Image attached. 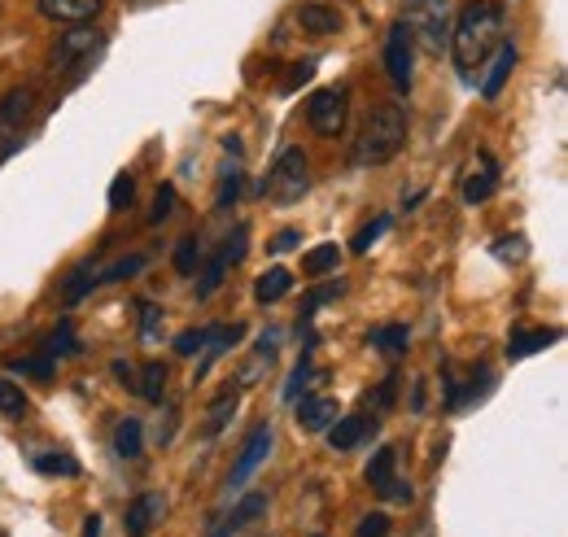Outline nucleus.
<instances>
[{
	"mask_svg": "<svg viewBox=\"0 0 568 537\" xmlns=\"http://www.w3.org/2000/svg\"><path fill=\"white\" fill-rule=\"evenodd\" d=\"M358 537H389V516H363L358 520Z\"/></svg>",
	"mask_w": 568,
	"mask_h": 537,
	"instance_id": "40",
	"label": "nucleus"
},
{
	"mask_svg": "<svg viewBox=\"0 0 568 537\" xmlns=\"http://www.w3.org/2000/svg\"><path fill=\"white\" fill-rule=\"evenodd\" d=\"M394 468H398V450H394V446H381V450L372 455V464H367V485H372L376 494H389Z\"/></svg>",
	"mask_w": 568,
	"mask_h": 537,
	"instance_id": "18",
	"label": "nucleus"
},
{
	"mask_svg": "<svg viewBox=\"0 0 568 537\" xmlns=\"http://www.w3.org/2000/svg\"><path fill=\"white\" fill-rule=\"evenodd\" d=\"M495 189H498V166L490 153H481V166H477V171L468 175V184H464V202L468 205L486 202V197H495Z\"/></svg>",
	"mask_w": 568,
	"mask_h": 537,
	"instance_id": "15",
	"label": "nucleus"
},
{
	"mask_svg": "<svg viewBox=\"0 0 568 537\" xmlns=\"http://www.w3.org/2000/svg\"><path fill=\"white\" fill-rule=\"evenodd\" d=\"M136 394L144 403H162V394H166V367L162 363H144L136 372Z\"/></svg>",
	"mask_w": 568,
	"mask_h": 537,
	"instance_id": "21",
	"label": "nucleus"
},
{
	"mask_svg": "<svg viewBox=\"0 0 568 537\" xmlns=\"http://www.w3.org/2000/svg\"><path fill=\"white\" fill-rule=\"evenodd\" d=\"M315 372H311V363L302 358L297 367H293V376H288V385H284V403H297L302 398V389H306V381H311Z\"/></svg>",
	"mask_w": 568,
	"mask_h": 537,
	"instance_id": "37",
	"label": "nucleus"
},
{
	"mask_svg": "<svg viewBox=\"0 0 568 537\" xmlns=\"http://www.w3.org/2000/svg\"><path fill=\"white\" fill-rule=\"evenodd\" d=\"M311 74H315V67H311V62H306V67H293V74H288V83H284V88L293 92V88H302V83H306Z\"/></svg>",
	"mask_w": 568,
	"mask_h": 537,
	"instance_id": "45",
	"label": "nucleus"
},
{
	"mask_svg": "<svg viewBox=\"0 0 568 537\" xmlns=\"http://www.w3.org/2000/svg\"><path fill=\"white\" fill-rule=\"evenodd\" d=\"M337 259H342L337 245H315V250L302 259V271H306V275H328V271L337 267Z\"/></svg>",
	"mask_w": 568,
	"mask_h": 537,
	"instance_id": "30",
	"label": "nucleus"
},
{
	"mask_svg": "<svg viewBox=\"0 0 568 537\" xmlns=\"http://www.w3.org/2000/svg\"><path fill=\"white\" fill-rule=\"evenodd\" d=\"M511 70H516V44H498L495 67H490V74L481 79V97H486V101H495L498 92H503V83H507Z\"/></svg>",
	"mask_w": 568,
	"mask_h": 537,
	"instance_id": "20",
	"label": "nucleus"
},
{
	"mask_svg": "<svg viewBox=\"0 0 568 537\" xmlns=\"http://www.w3.org/2000/svg\"><path fill=\"white\" fill-rule=\"evenodd\" d=\"M236 341H241V328H211V341L202 345V349H206V358H202V367H197V381L211 372L214 358H223V354H227Z\"/></svg>",
	"mask_w": 568,
	"mask_h": 537,
	"instance_id": "22",
	"label": "nucleus"
},
{
	"mask_svg": "<svg viewBox=\"0 0 568 537\" xmlns=\"http://www.w3.org/2000/svg\"><path fill=\"white\" fill-rule=\"evenodd\" d=\"M36 4H40V13H44L49 22H67V27L92 22V18L105 9V0H36Z\"/></svg>",
	"mask_w": 568,
	"mask_h": 537,
	"instance_id": "12",
	"label": "nucleus"
},
{
	"mask_svg": "<svg viewBox=\"0 0 568 537\" xmlns=\"http://www.w3.org/2000/svg\"><path fill=\"white\" fill-rule=\"evenodd\" d=\"M144 450V424L141 419H119V428H114V455L119 459H141Z\"/></svg>",
	"mask_w": 568,
	"mask_h": 537,
	"instance_id": "17",
	"label": "nucleus"
},
{
	"mask_svg": "<svg viewBox=\"0 0 568 537\" xmlns=\"http://www.w3.org/2000/svg\"><path fill=\"white\" fill-rule=\"evenodd\" d=\"M18 372H31V376H49V358H36V363H18Z\"/></svg>",
	"mask_w": 568,
	"mask_h": 537,
	"instance_id": "47",
	"label": "nucleus"
},
{
	"mask_svg": "<svg viewBox=\"0 0 568 537\" xmlns=\"http://www.w3.org/2000/svg\"><path fill=\"white\" fill-rule=\"evenodd\" d=\"M36 105H40V92H36L31 83H22V88H13V92L0 97V140H4V144L18 140V135L31 128Z\"/></svg>",
	"mask_w": 568,
	"mask_h": 537,
	"instance_id": "5",
	"label": "nucleus"
},
{
	"mask_svg": "<svg viewBox=\"0 0 568 537\" xmlns=\"http://www.w3.org/2000/svg\"><path fill=\"white\" fill-rule=\"evenodd\" d=\"M162 511H166V498L158 494V489H144L141 498H132V507H128V537H144L158 520H162Z\"/></svg>",
	"mask_w": 568,
	"mask_h": 537,
	"instance_id": "11",
	"label": "nucleus"
},
{
	"mask_svg": "<svg viewBox=\"0 0 568 537\" xmlns=\"http://www.w3.org/2000/svg\"><path fill=\"white\" fill-rule=\"evenodd\" d=\"M267 450H272V424H258V428L250 433V442L241 446V459H236V468H232V476H227V485L241 489V485L254 476V468L267 459Z\"/></svg>",
	"mask_w": 568,
	"mask_h": 537,
	"instance_id": "10",
	"label": "nucleus"
},
{
	"mask_svg": "<svg viewBox=\"0 0 568 537\" xmlns=\"http://www.w3.org/2000/svg\"><path fill=\"white\" fill-rule=\"evenodd\" d=\"M71 354H79V341H74L71 320H62V328H58V336L49 341V358H71Z\"/></svg>",
	"mask_w": 568,
	"mask_h": 537,
	"instance_id": "35",
	"label": "nucleus"
},
{
	"mask_svg": "<svg viewBox=\"0 0 568 537\" xmlns=\"http://www.w3.org/2000/svg\"><path fill=\"white\" fill-rule=\"evenodd\" d=\"M293 245H297V232H293V227H284L281 236H276V241H272V250H276V254H288V250H293Z\"/></svg>",
	"mask_w": 568,
	"mask_h": 537,
	"instance_id": "46",
	"label": "nucleus"
},
{
	"mask_svg": "<svg viewBox=\"0 0 568 537\" xmlns=\"http://www.w3.org/2000/svg\"><path fill=\"white\" fill-rule=\"evenodd\" d=\"M297 27H302L306 36H333V31L342 27V13H337L333 4L311 0V4H302V9H297Z\"/></svg>",
	"mask_w": 568,
	"mask_h": 537,
	"instance_id": "14",
	"label": "nucleus"
},
{
	"mask_svg": "<svg viewBox=\"0 0 568 537\" xmlns=\"http://www.w3.org/2000/svg\"><path fill=\"white\" fill-rule=\"evenodd\" d=\"M367 428H376V419H367V415H346V419H333L324 433H328V446H333V450H355Z\"/></svg>",
	"mask_w": 568,
	"mask_h": 537,
	"instance_id": "13",
	"label": "nucleus"
},
{
	"mask_svg": "<svg viewBox=\"0 0 568 537\" xmlns=\"http://www.w3.org/2000/svg\"><path fill=\"white\" fill-rule=\"evenodd\" d=\"M110 372H114V376H119V381H123L128 389H136V367H132V363H123V358H119V363H114Z\"/></svg>",
	"mask_w": 568,
	"mask_h": 537,
	"instance_id": "44",
	"label": "nucleus"
},
{
	"mask_svg": "<svg viewBox=\"0 0 568 537\" xmlns=\"http://www.w3.org/2000/svg\"><path fill=\"white\" fill-rule=\"evenodd\" d=\"M158 320H162V311H158L153 302H141V336L144 341H153V336H158Z\"/></svg>",
	"mask_w": 568,
	"mask_h": 537,
	"instance_id": "41",
	"label": "nucleus"
},
{
	"mask_svg": "<svg viewBox=\"0 0 568 537\" xmlns=\"http://www.w3.org/2000/svg\"><path fill=\"white\" fill-rule=\"evenodd\" d=\"M288 288H293V275H288L284 267H272V271H263V275H258L254 297H258V302H281Z\"/></svg>",
	"mask_w": 568,
	"mask_h": 537,
	"instance_id": "23",
	"label": "nucleus"
},
{
	"mask_svg": "<svg viewBox=\"0 0 568 537\" xmlns=\"http://www.w3.org/2000/svg\"><path fill=\"white\" fill-rule=\"evenodd\" d=\"M101 44H105V36L79 22V27H71L67 36H58V49H53V70H74L83 58H92Z\"/></svg>",
	"mask_w": 568,
	"mask_h": 537,
	"instance_id": "9",
	"label": "nucleus"
},
{
	"mask_svg": "<svg viewBox=\"0 0 568 537\" xmlns=\"http://www.w3.org/2000/svg\"><path fill=\"white\" fill-rule=\"evenodd\" d=\"M97 288V271H92V263H83V267H74V275L62 284V297L67 302H79L83 293H92Z\"/></svg>",
	"mask_w": 568,
	"mask_h": 537,
	"instance_id": "31",
	"label": "nucleus"
},
{
	"mask_svg": "<svg viewBox=\"0 0 568 537\" xmlns=\"http://www.w3.org/2000/svg\"><path fill=\"white\" fill-rule=\"evenodd\" d=\"M306 123L328 140L342 135V128H346V88H320L306 105Z\"/></svg>",
	"mask_w": 568,
	"mask_h": 537,
	"instance_id": "7",
	"label": "nucleus"
},
{
	"mask_svg": "<svg viewBox=\"0 0 568 537\" xmlns=\"http://www.w3.org/2000/svg\"><path fill=\"white\" fill-rule=\"evenodd\" d=\"M385 232H389V214H376L372 223H363V227H358V232H355V241H351V250H355V254H367V250H372V245H376V241H381Z\"/></svg>",
	"mask_w": 568,
	"mask_h": 537,
	"instance_id": "27",
	"label": "nucleus"
},
{
	"mask_svg": "<svg viewBox=\"0 0 568 537\" xmlns=\"http://www.w3.org/2000/svg\"><path fill=\"white\" fill-rule=\"evenodd\" d=\"M498 259H525V236H503L498 241Z\"/></svg>",
	"mask_w": 568,
	"mask_h": 537,
	"instance_id": "43",
	"label": "nucleus"
},
{
	"mask_svg": "<svg viewBox=\"0 0 568 537\" xmlns=\"http://www.w3.org/2000/svg\"><path fill=\"white\" fill-rule=\"evenodd\" d=\"M132 197H136V180L132 175H114V184H110V210L123 214L132 205Z\"/></svg>",
	"mask_w": 568,
	"mask_h": 537,
	"instance_id": "32",
	"label": "nucleus"
},
{
	"mask_svg": "<svg viewBox=\"0 0 568 537\" xmlns=\"http://www.w3.org/2000/svg\"><path fill=\"white\" fill-rule=\"evenodd\" d=\"M83 537H101V516H88L83 520Z\"/></svg>",
	"mask_w": 568,
	"mask_h": 537,
	"instance_id": "48",
	"label": "nucleus"
},
{
	"mask_svg": "<svg viewBox=\"0 0 568 537\" xmlns=\"http://www.w3.org/2000/svg\"><path fill=\"white\" fill-rule=\"evenodd\" d=\"M136 271H144L141 254H132V259H119L114 267L97 271V284H114V280H128V275H136Z\"/></svg>",
	"mask_w": 568,
	"mask_h": 537,
	"instance_id": "34",
	"label": "nucleus"
},
{
	"mask_svg": "<svg viewBox=\"0 0 568 537\" xmlns=\"http://www.w3.org/2000/svg\"><path fill=\"white\" fill-rule=\"evenodd\" d=\"M560 333L556 328H529V333H516L507 341V358H529V354H538V349H547V345H556Z\"/></svg>",
	"mask_w": 568,
	"mask_h": 537,
	"instance_id": "19",
	"label": "nucleus"
},
{
	"mask_svg": "<svg viewBox=\"0 0 568 537\" xmlns=\"http://www.w3.org/2000/svg\"><path fill=\"white\" fill-rule=\"evenodd\" d=\"M211 341V328H189V333L175 336V354H184V358H193L202 345Z\"/></svg>",
	"mask_w": 568,
	"mask_h": 537,
	"instance_id": "36",
	"label": "nucleus"
},
{
	"mask_svg": "<svg viewBox=\"0 0 568 537\" xmlns=\"http://www.w3.org/2000/svg\"><path fill=\"white\" fill-rule=\"evenodd\" d=\"M306 189H311L306 153H302V149H284L281 158L272 162L267 180H263V197H272L276 205H293V202H302Z\"/></svg>",
	"mask_w": 568,
	"mask_h": 537,
	"instance_id": "4",
	"label": "nucleus"
},
{
	"mask_svg": "<svg viewBox=\"0 0 568 537\" xmlns=\"http://www.w3.org/2000/svg\"><path fill=\"white\" fill-rule=\"evenodd\" d=\"M27 411V394H22V385H13V381H4L0 376V415H22Z\"/></svg>",
	"mask_w": 568,
	"mask_h": 537,
	"instance_id": "33",
	"label": "nucleus"
},
{
	"mask_svg": "<svg viewBox=\"0 0 568 537\" xmlns=\"http://www.w3.org/2000/svg\"><path fill=\"white\" fill-rule=\"evenodd\" d=\"M197 267H202V241L197 236H184L175 245V271L180 275H197Z\"/></svg>",
	"mask_w": 568,
	"mask_h": 537,
	"instance_id": "28",
	"label": "nucleus"
},
{
	"mask_svg": "<svg viewBox=\"0 0 568 537\" xmlns=\"http://www.w3.org/2000/svg\"><path fill=\"white\" fill-rule=\"evenodd\" d=\"M337 419V398H302L297 403V424L306 433H324Z\"/></svg>",
	"mask_w": 568,
	"mask_h": 537,
	"instance_id": "16",
	"label": "nucleus"
},
{
	"mask_svg": "<svg viewBox=\"0 0 568 537\" xmlns=\"http://www.w3.org/2000/svg\"><path fill=\"white\" fill-rule=\"evenodd\" d=\"M412 58H416V40H412V31L403 22H394L389 36H385V70H389V83L398 92L412 88Z\"/></svg>",
	"mask_w": 568,
	"mask_h": 537,
	"instance_id": "8",
	"label": "nucleus"
},
{
	"mask_svg": "<svg viewBox=\"0 0 568 537\" xmlns=\"http://www.w3.org/2000/svg\"><path fill=\"white\" fill-rule=\"evenodd\" d=\"M403 144H407V110L394 105V101H385V105H376L367 114V123L358 132L355 162L358 166H385L389 158L403 153Z\"/></svg>",
	"mask_w": 568,
	"mask_h": 537,
	"instance_id": "2",
	"label": "nucleus"
},
{
	"mask_svg": "<svg viewBox=\"0 0 568 537\" xmlns=\"http://www.w3.org/2000/svg\"><path fill=\"white\" fill-rule=\"evenodd\" d=\"M236 394H223V398H219V403L211 406V411H206V424H202V433H206V437H214V433H223V428H227V424H232V415H236Z\"/></svg>",
	"mask_w": 568,
	"mask_h": 537,
	"instance_id": "24",
	"label": "nucleus"
},
{
	"mask_svg": "<svg viewBox=\"0 0 568 537\" xmlns=\"http://www.w3.org/2000/svg\"><path fill=\"white\" fill-rule=\"evenodd\" d=\"M337 293H342V284H328V288H315V293L306 297V306H302V320H311V315H315V306H324V302H328V297H337Z\"/></svg>",
	"mask_w": 568,
	"mask_h": 537,
	"instance_id": "42",
	"label": "nucleus"
},
{
	"mask_svg": "<svg viewBox=\"0 0 568 537\" xmlns=\"http://www.w3.org/2000/svg\"><path fill=\"white\" fill-rule=\"evenodd\" d=\"M503 44V4L498 0H473L459 22H450V53L455 67L464 70V79H473V70Z\"/></svg>",
	"mask_w": 568,
	"mask_h": 537,
	"instance_id": "1",
	"label": "nucleus"
},
{
	"mask_svg": "<svg viewBox=\"0 0 568 537\" xmlns=\"http://www.w3.org/2000/svg\"><path fill=\"white\" fill-rule=\"evenodd\" d=\"M403 27L412 40H420L433 58L450 49V0H407L403 4Z\"/></svg>",
	"mask_w": 568,
	"mask_h": 537,
	"instance_id": "3",
	"label": "nucleus"
},
{
	"mask_svg": "<svg viewBox=\"0 0 568 537\" xmlns=\"http://www.w3.org/2000/svg\"><path fill=\"white\" fill-rule=\"evenodd\" d=\"M36 472H44V476H79V464L62 450H44V455H36Z\"/></svg>",
	"mask_w": 568,
	"mask_h": 537,
	"instance_id": "29",
	"label": "nucleus"
},
{
	"mask_svg": "<svg viewBox=\"0 0 568 537\" xmlns=\"http://www.w3.org/2000/svg\"><path fill=\"white\" fill-rule=\"evenodd\" d=\"M263 511H267V494H250V498H241V507H236V511H232L223 525L236 534L241 525H250V520H254V516H263Z\"/></svg>",
	"mask_w": 568,
	"mask_h": 537,
	"instance_id": "26",
	"label": "nucleus"
},
{
	"mask_svg": "<svg viewBox=\"0 0 568 537\" xmlns=\"http://www.w3.org/2000/svg\"><path fill=\"white\" fill-rule=\"evenodd\" d=\"M241 184H245V180H241V171H227V175H223V184H219V197H214V205L223 210L227 202H236V197H241Z\"/></svg>",
	"mask_w": 568,
	"mask_h": 537,
	"instance_id": "38",
	"label": "nucleus"
},
{
	"mask_svg": "<svg viewBox=\"0 0 568 537\" xmlns=\"http://www.w3.org/2000/svg\"><path fill=\"white\" fill-rule=\"evenodd\" d=\"M367 345L385 349V354H403L407 349V328L403 324H385V328H376V333L367 336Z\"/></svg>",
	"mask_w": 568,
	"mask_h": 537,
	"instance_id": "25",
	"label": "nucleus"
},
{
	"mask_svg": "<svg viewBox=\"0 0 568 537\" xmlns=\"http://www.w3.org/2000/svg\"><path fill=\"white\" fill-rule=\"evenodd\" d=\"M171 205H175V189H158V197H153V214H149V223H166V219H171Z\"/></svg>",
	"mask_w": 568,
	"mask_h": 537,
	"instance_id": "39",
	"label": "nucleus"
},
{
	"mask_svg": "<svg viewBox=\"0 0 568 537\" xmlns=\"http://www.w3.org/2000/svg\"><path fill=\"white\" fill-rule=\"evenodd\" d=\"M245 250H250V227L241 223L227 241H223V250L214 254V263L202 275H197V297H211V293H219V284H223V275L236 267L241 259H245Z\"/></svg>",
	"mask_w": 568,
	"mask_h": 537,
	"instance_id": "6",
	"label": "nucleus"
}]
</instances>
